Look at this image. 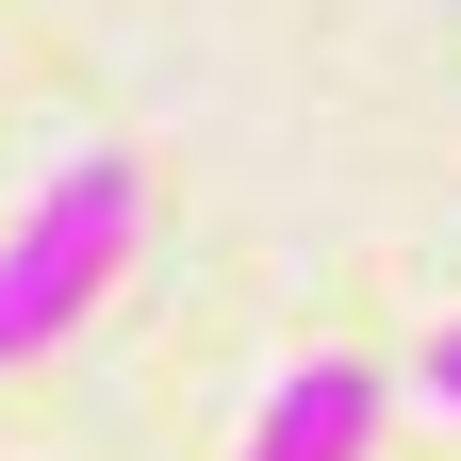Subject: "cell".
Masks as SVG:
<instances>
[{
    "mask_svg": "<svg viewBox=\"0 0 461 461\" xmlns=\"http://www.w3.org/2000/svg\"><path fill=\"white\" fill-rule=\"evenodd\" d=\"M379 445V379L363 363H297L264 395V429H248V461H363Z\"/></svg>",
    "mask_w": 461,
    "mask_h": 461,
    "instance_id": "cell-2",
    "label": "cell"
},
{
    "mask_svg": "<svg viewBox=\"0 0 461 461\" xmlns=\"http://www.w3.org/2000/svg\"><path fill=\"white\" fill-rule=\"evenodd\" d=\"M115 248H132V165L83 149L67 182L17 214V248H0V363H33V346H50V330H67L99 280H115Z\"/></svg>",
    "mask_w": 461,
    "mask_h": 461,
    "instance_id": "cell-1",
    "label": "cell"
},
{
    "mask_svg": "<svg viewBox=\"0 0 461 461\" xmlns=\"http://www.w3.org/2000/svg\"><path fill=\"white\" fill-rule=\"evenodd\" d=\"M429 395H445V412H461V330H429Z\"/></svg>",
    "mask_w": 461,
    "mask_h": 461,
    "instance_id": "cell-3",
    "label": "cell"
}]
</instances>
